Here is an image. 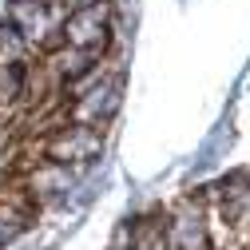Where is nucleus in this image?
<instances>
[{
    "label": "nucleus",
    "instance_id": "obj_1",
    "mask_svg": "<svg viewBox=\"0 0 250 250\" xmlns=\"http://www.w3.org/2000/svg\"><path fill=\"white\" fill-rule=\"evenodd\" d=\"M72 187H76V171L64 167V163H40V167L28 171V179H24V191L32 195L36 203L40 199H64Z\"/></svg>",
    "mask_w": 250,
    "mask_h": 250
},
{
    "label": "nucleus",
    "instance_id": "obj_2",
    "mask_svg": "<svg viewBox=\"0 0 250 250\" xmlns=\"http://www.w3.org/2000/svg\"><path fill=\"white\" fill-rule=\"evenodd\" d=\"M167 246L171 250H207V227H203V214L199 210H187L179 214L171 230H167Z\"/></svg>",
    "mask_w": 250,
    "mask_h": 250
}]
</instances>
